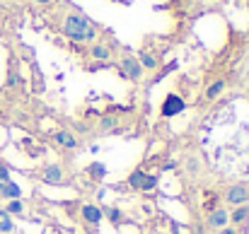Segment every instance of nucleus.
Instances as JSON below:
<instances>
[{"mask_svg": "<svg viewBox=\"0 0 249 234\" xmlns=\"http://www.w3.org/2000/svg\"><path fill=\"white\" fill-rule=\"evenodd\" d=\"M155 184H158V176H145V181H143V188H141V191H150Z\"/></svg>", "mask_w": 249, "mask_h": 234, "instance_id": "18", "label": "nucleus"}, {"mask_svg": "<svg viewBox=\"0 0 249 234\" xmlns=\"http://www.w3.org/2000/svg\"><path fill=\"white\" fill-rule=\"evenodd\" d=\"M121 73L126 75V78L131 80H141V75H143V68H141V63H138V58H124L121 61Z\"/></svg>", "mask_w": 249, "mask_h": 234, "instance_id": "4", "label": "nucleus"}, {"mask_svg": "<svg viewBox=\"0 0 249 234\" xmlns=\"http://www.w3.org/2000/svg\"><path fill=\"white\" fill-rule=\"evenodd\" d=\"M24 208H22V203L19 201H10V205H7V210L5 213H22Z\"/></svg>", "mask_w": 249, "mask_h": 234, "instance_id": "19", "label": "nucleus"}, {"mask_svg": "<svg viewBox=\"0 0 249 234\" xmlns=\"http://www.w3.org/2000/svg\"><path fill=\"white\" fill-rule=\"evenodd\" d=\"M56 143H61V145L68 148V150H73V148L78 145V140H75L68 131H58V133H56Z\"/></svg>", "mask_w": 249, "mask_h": 234, "instance_id": "9", "label": "nucleus"}, {"mask_svg": "<svg viewBox=\"0 0 249 234\" xmlns=\"http://www.w3.org/2000/svg\"><path fill=\"white\" fill-rule=\"evenodd\" d=\"M2 186H5V184H2V181H0V191H2Z\"/></svg>", "mask_w": 249, "mask_h": 234, "instance_id": "24", "label": "nucleus"}, {"mask_svg": "<svg viewBox=\"0 0 249 234\" xmlns=\"http://www.w3.org/2000/svg\"><path fill=\"white\" fill-rule=\"evenodd\" d=\"M83 217L87 220V222L97 225V222L102 220V210H99L97 205H83Z\"/></svg>", "mask_w": 249, "mask_h": 234, "instance_id": "7", "label": "nucleus"}, {"mask_svg": "<svg viewBox=\"0 0 249 234\" xmlns=\"http://www.w3.org/2000/svg\"><path fill=\"white\" fill-rule=\"evenodd\" d=\"M107 215H109V220H111V222H119V220H121V210H119V208H109V210H107Z\"/></svg>", "mask_w": 249, "mask_h": 234, "instance_id": "20", "label": "nucleus"}, {"mask_svg": "<svg viewBox=\"0 0 249 234\" xmlns=\"http://www.w3.org/2000/svg\"><path fill=\"white\" fill-rule=\"evenodd\" d=\"M228 220H230V213H228V210H223V208H218V210H213V213H211L208 225H211V227H215V230H220V227H225V225H228Z\"/></svg>", "mask_w": 249, "mask_h": 234, "instance_id": "5", "label": "nucleus"}, {"mask_svg": "<svg viewBox=\"0 0 249 234\" xmlns=\"http://www.w3.org/2000/svg\"><path fill=\"white\" fill-rule=\"evenodd\" d=\"M184 99L177 97V94H167V99L162 101V116H177L184 111Z\"/></svg>", "mask_w": 249, "mask_h": 234, "instance_id": "2", "label": "nucleus"}, {"mask_svg": "<svg viewBox=\"0 0 249 234\" xmlns=\"http://www.w3.org/2000/svg\"><path fill=\"white\" fill-rule=\"evenodd\" d=\"M87 174H89L92 179H102V176L107 174V167H104L102 162H92V164L87 167Z\"/></svg>", "mask_w": 249, "mask_h": 234, "instance_id": "14", "label": "nucleus"}, {"mask_svg": "<svg viewBox=\"0 0 249 234\" xmlns=\"http://www.w3.org/2000/svg\"><path fill=\"white\" fill-rule=\"evenodd\" d=\"M223 89H225V80H215V82L206 89V99H215Z\"/></svg>", "mask_w": 249, "mask_h": 234, "instance_id": "13", "label": "nucleus"}, {"mask_svg": "<svg viewBox=\"0 0 249 234\" xmlns=\"http://www.w3.org/2000/svg\"><path fill=\"white\" fill-rule=\"evenodd\" d=\"M0 193H2L5 198H10V201H19V196H22V191H19V186H17L15 181H7Z\"/></svg>", "mask_w": 249, "mask_h": 234, "instance_id": "8", "label": "nucleus"}, {"mask_svg": "<svg viewBox=\"0 0 249 234\" xmlns=\"http://www.w3.org/2000/svg\"><path fill=\"white\" fill-rule=\"evenodd\" d=\"M89 53H92V58H97V61H109V49H107L104 44H94Z\"/></svg>", "mask_w": 249, "mask_h": 234, "instance_id": "11", "label": "nucleus"}, {"mask_svg": "<svg viewBox=\"0 0 249 234\" xmlns=\"http://www.w3.org/2000/svg\"><path fill=\"white\" fill-rule=\"evenodd\" d=\"M15 230V225H12V220H10V213H5V210H0V232L7 234Z\"/></svg>", "mask_w": 249, "mask_h": 234, "instance_id": "15", "label": "nucleus"}, {"mask_svg": "<svg viewBox=\"0 0 249 234\" xmlns=\"http://www.w3.org/2000/svg\"><path fill=\"white\" fill-rule=\"evenodd\" d=\"M138 63H141V68H148V70H155L158 68V58L153 53H141Z\"/></svg>", "mask_w": 249, "mask_h": 234, "instance_id": "12", "label": "nucleus"}, {"mask_svg": "<svg viewBox=\"0 0 249 234\" xmlns=\"http://www.w3.org/2000/svg\"><path fill=\"white\" fill-rule=\"evenodd\" d=\"M228 203H232V205H245L249 201V188L245 184H237V186H232L230 191H228Z\"/></svg>", "mask_w": 249, "mask_h": 234, "instance_id": "3", "label": "nucleus"}, {"mask_svg": "<svg viewBox=\"0 0 249 234\" xmlns=\"http://www.w3.org/2000/svg\"><path fill=\"white\" fill-rule=\"evenodd\" d=\"M0 181H2V184H7V181H10V171H7L2 164H0Z\"/></svg>", "mask_w": 249, "mask_h": 234, "instance_id": "21", "label": "nucleus"}, {"mask_svg": "<svg viewBox=\"0 0 249 234\" xmlns=\"http://www.w3.org/2000/svg\"><path fill=\"white\" fill-rule=\"evenodd\" d=\"M247 7H249V0H247Z\"/></svg>", "mask_w": 249, "mask_h": 234, "instance_id": "25", "label": "nucleus"}, {"mask_svg": "<svg viewBox=\"0 0 249 234\" xmlns=\"http://www.w3.org/2000/svg\"><path fill=\"white\" fill-rule=\"evenodd\" d=\"M99 126H102V131H116V128H119L116 118H111V116H104V118L99 121Z\"/></svg>", "mask_w": 249, "mask_h": 234, "instance_id": "17", "label": "nucleus"}, {"mask_svg": "<svg viewBox=\"0 0 249 234\" xmlns=\"http://www.w3.org/2000/svg\"><path fill=\"white\" fill-rule=\"evenodd\" d=\"M145 176H148V174H145L143 169H136V171H133V174L128 176V186H131V188H138V191H141V188H143V181H145Z\"/></svg>", "mask_w": 249, "mask_h": 234, "instance_id": "10", "label": "nucleus"}, {"mask_svg": "<svg viewBox=\"0 0 249 234\" xmlns=\"http://www.w3.org/2000/svg\"><path fill=\"white\" fill-rule=\"evenodd\" d=\"M34 2H39V5H49L51 0H34Z\"/></svg>", "mask_w": 249, "mask_h": 234, "instance_id": "22", "label": "nucleus"}, {"mask_svg": "<svg viewBox=\"0 0 249 234\" xmlns=\"http://www.w3.org/2000/svg\"><path fill=\"white\" fill-rule=\"evenodd\" d=\"M247 217H249V208L247 205H240V208L230 215V220H232V222H247Z\"/></svg>", "mask_w": 249, "mask_h": 234, "instance_id": "16", "label": "nucleus"}, {"mask_svg": "<svg viewBox=\"0 0 249 234\" xmlns=\"http://www.w3.org/2000/svg\"><path fill=\"white\" fill-rule=\"evenodd\" d=\"M44 181H46V184H61V181H63V171H61V167H58V164L46 167V169H44Z\"/></svg>", "mask_w": 249, "mask_h": 234, "instance_id": "6", "label": "nucleus"}, {"mask_svg": "<svg viewBox=\"0 0 249 234\" xmlns=\"http://www.w3.org/2000/svg\"><path fill=\"white\" fill-rule=\"evenodd\" d=\"M220 234H235V232H232V230H223Z\"/></svg>", "mask_w": 249, "mask_h": 234, "instance_id": "23", "label": "nucleus"}, {"mask_svg": "<svg viewBox=\"0 0 249 234\" xmlns=\"http://www.w3.org/2000/svg\"><path fill=\"white\" fill-rule=\"evenodd\" d=\"M63 32L71 41L75 44H85V41H94L97 36V29L89 24V19L83 15H68L66 22H63Z\"/></svg>", "mask_w": 249, "mask_h": 234, "instance_id": "1", "label": "nucleus"}]
</instances>
